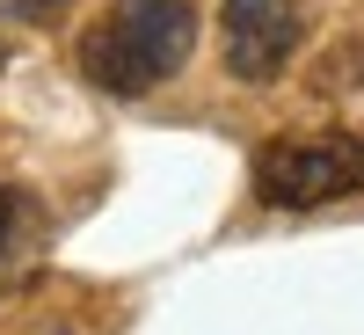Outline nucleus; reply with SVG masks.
<instances>
[{
	"mask_svg": "<svg viewBox=\"0 0 364 335\" xmlns=\"http://www.w3.org/2000/svg\"><path fill=\"white\" fill-rule=\"evenodd\" d=\"M197 51L190 0H109V15L80 37V73L102 95H154Z\"/></svg>",
	"mask_w": 364,
	"mask_h": 335,
	"instance_id": "f257e3e1",
	"label": "nucleus"
},
{
	"mask_svg": "<svg viewBox=\"0 0 364 335\" xmlns=\"http://www.w3.org/2000/svg\"><path fill=\"white\" fill-rule=\"evenodd\" d=\"M255 197L269 211H314L364 190V139L357 132H306V139H269L255 146Z\"/></svg>",
	"mask_w": 364,
	"mask_h": 335,
	"instance_id": "f03ea898",
	"label": "nucleus"
},
{
	"mask_svg": "<svg viewBox=\"0 0 364 335\" xmlns=\"http://www.w3.org/2000/svg\"><path fill=\"white\" fill-rule=\"evenodd\" d=\"M219 29H226V73L240 87H269L306 37V15H299V0H226Z\"/></svg>",
	"mask_w": 364,
	"mask_h": 335,
	"instance_id": "7ed1b4c3",
	"label": "nucleus"
},
{
	"mask_svg": "<svg viewBox=\"0 0 364 335\" xmlns=\"http://www.w3.org/2000/svg\"><path fill=\"white\" fill-rule=\"evenodd\" d=\"M29 226H37V204H29V190H15V182H0V255H15Z\"/></svg>",
	"mask_w": 364,
	"mask_h": 335,
	"instance_id": "20e7f679",
	"label": "nucleus"
},
{
	"mask_svg": "<svg viewBox=\"0 0 364 335\" xmlns=\"http://www.w3.org/2000/svg\"><path fill=\"white\" fill-rule=\"evenodd\" d=\"M8 15H22V22H58L66 15V0H0Z\"/></svg>",
	"mask_w": 364,
	"mask_h": 335,
	"instance_id": "39448f33",
	"label": "nucleus"
},
{
	"mask_svg": "<svg viewBox=\"0 0 364 335\" xmlns=\"http://www.w3.org/2000/svg\"><path fill=\"white\" fill-rule=\"evenodd\" d=\"M0 66H8V58H0Z\"/></svg>",
	"mask_w": 364,
	"mask_h": 335,
	"instance_id": "423d86ee",
	"label": "nucleus"
},
{
	"mask_svg": "<svg viewBox=\"0 0 364 335\" xmlns=\"http://www.w3.org/2000/svg\"><path fill=\"white\" fill-rule=\"evenodd\" d=\"M58 335H66V328H58Z\"/></svg>",
	"mask_w": 364,
	"mask_h": 335,
	"instance_id": "0eeeda50",
	"label": "nucleus"
}]
</instances>
